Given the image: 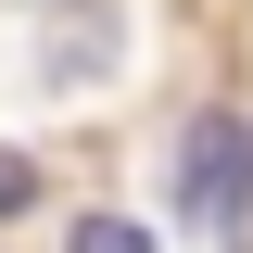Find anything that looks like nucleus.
Here are the masks:
<instances>
[{
    "label": "nucleus",
    "instance_id": "nucleus-1",
    "mask_svg": "<svg viewBox=\"0 0 253 253\" xmlns=\"http://www.w3.org/2000/svg\"><path fill=\"white\" fill-rule=\"evenodd\" d=\"M177 215L203 241H241L253 228V114H203L177 139Z\"/></svg>",
    "mask_w": 253,
    "mask_h": 253
},
{
    "label": "nucleus",
    "instance_id": "nucleus-3",
    "mask_svg": "<svg viewBox=\"0 0 253 253\" xmlns=\"http://www.w3.org/2000/svg\"><path fill=\"white\" fill-rule=\"evenodd\" d=\"M26 203H38V165H26V152H0V215H26Z\"/></svg>",
    "mask_w": 253,
    "mask_h": 253
},
{
    "label": "nucleus",
    "instance_id": "nucleus-2",
    "mask_svg": "<svg viewBox=\"0 0 253 253\" xmlns=\"http://www.w3.org/2000/svg\"><path fill=\"white\" fill-rule=\"evenodd\" d=\"M63 253H152V228H139V215H89Z\"/></svg>",
    "mask_w": 253,
    "mask_h": 253
}]
</instances>
